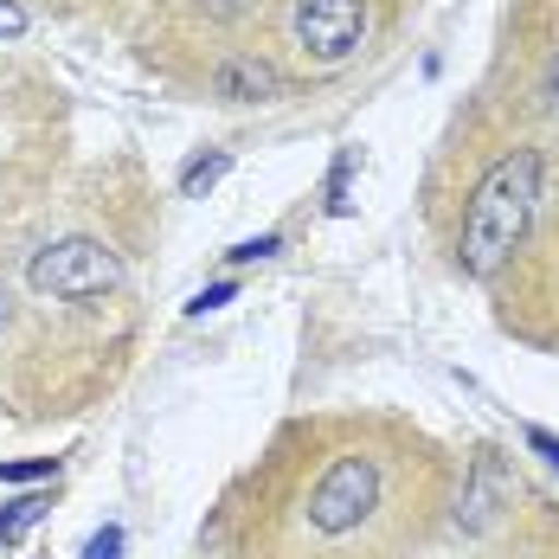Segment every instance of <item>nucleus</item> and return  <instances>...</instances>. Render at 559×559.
I'll list each match as a JSON object with an SVG mask.
<instances>
[{
  "label": "nucleus",
  "mask_w": 559,
  "mask_h": 559,
  "mask_svg": "<svg viewBox=\"0 0 559 559\" xmlns=\"http://www.w3.org/2000/svg\"><path fill=\"white\" fill-rule=\"evenodd\" d=\"M527 450H534V456H547V469H559V438L547 431V425H527Z\"/></svg>",
  "instance_id": "nucleus-14"
},
{
  "label": "nucleus",
  "mask_w": 559,
  "mask_h": 559,
  "mask_svg": "<svg viewBox=\"0 0 559 559\" xmlns=\"http://www.w3.org/2000/svg\"><path fill=\"white\" fill-rule=\"evenodd\" d=\"M7 316H13V296H7V283H0V329H7Z\"/></svg>",
  "instance_id": "nucleus-18"
},
{
  "label": "nucleus",
  "mask_w": 559,
  "mask_h": 559,
  "mask_svg": "<svg viewBox=\"0 0 559 559\" xmlns=\"http://www.w3.org/2000/svg\"><path fill=\"white\" fill-rule=\"evenodd\" d=\"M58 469V456H20V463H0V483H46Z\"/></svg>",
  "instance_id": "nucleus-9"
},
{
  "label": "nucleus",
  "mask_w": 559,
  "mask_h": 559,
  "mask_svg": "<svg viewBox=\"0 0 559 559\" xmlns=\"http://www.w3.org/2000/svg\"><path fill=\"white\" fill-rule=\"evenodd\" d=\"M271 251H283L277 231H264V238H245V245H231V251H225V264H258V258H271Z\"/></svg>",
  "instance_id": "nucleus-10"
},
{
  "label": "nucleus",
  "mask_w": 559,
  "mask_h": 559,
  "mask_svg": "<svg viewBox=\"0 0 559 559\" xmlns=\"http://www.w3.org/2000/svg\"><path fill=\"white\" fill-rule=\"evenodd\" d=\"M347 174H354V148L335 162V174H329V213H347Z\"/></svg>",
  "instance_id": "nucleus-13"
},
{
  "label": "nucleus",
  "mask_w": 559,
  "mask_h": 559,
  "mask_svg": "<svg viewBox=\"0 0 559 559\" xmlns=\"http://www.w3.org/2000/svg\"><path fill=\"white\" fill-rule=\"evenodd\" d=\"M231 296H238V283H231V277L206 283V289H200V296H193V302H187V316H206V309H225V302H231Z\"/></svg>",
  "instance_id": "nucleus-11"
},
{
  "label": "nucleus",
  "mask_w": 559,
  "mask_h": 559,
  "mask_svg": "<svg viewBox=\"0 0 559 559\" xmlns=\"http://www.w3.org/2000/svg\"><path fill=\"white\" fill-rule=\"evenodd\" d=\"M367 26H373L367 0H296L289 7V33H296V46L316 58V64L354 58L367 46Z\"/></svg>",
  "instance_id": "nucleus-4"
},
{
  "label": "nucleus",
  "mask_w": 559,
  "mask_h": 559,
  "mask_svg": "<svg viewBox=\"0 0 559 559\" xmlns=\"http://www.w3.org/2000/svg\"><path fill=\"white\" fill-rule=\"evenodd\" d=\"M225 168H231V155H225V148H213V155H200L193 168L180 174V193H187V200H206V193H213V187L225 180Z\"/></svg>",
  "instance_id": "nucleus-8"
},
{
  "label": "nucleus",
  "mask_w": 559,
  "mask_h": 559,
  "mask_svg": "<svg viewBox=\"0 0 559 559\" xmlns=\"http://www.w3.org/2000/svg\"><path fill=\"white\" fill-rule=\"evenodd\" d=\"M508 496H514V483H508L502 456H496V450H483V456H476V469H469V496H463V534H489Z\"/></svg>",
  "instance_id": "nucleus-6"
},
{
  "label": "nucleus",
  "mask_w": 559,
  "mask_h": 559,
  "mask_svg": "<svg viewBox=\"0 0 559 559\" xmlns=\"http://www.w3.org/2000/svg\"><path fill=\"white\" fill-rule=\"evenodd\" d=\"M26 283L39 296H52V302H91V296H110L122 283V264H116L110 245H97V238H58V245H46L26 264Z\"/></svg>",
  "instance_id": "nucleus-2"
},
{
  "label": "nucleus",
  "mask_w": 559,
  "mask_h": 559,
  "mask_svg": "<svg viewBox=\"0 0 559 559\" xmlns=\"http://www.w3.org/2000/svg\"><path fill=\"white\" fill-rule=\"evenodd\" d=\"M380 508V463L373 456H335L329 469H322V483L309 489V527L316 534H354L367 514Z\"/></svg>",
  "instance_id": "nucleus-3"
},
{
  "label": "nucleus",
  "mask_w": 559,
  "mask_h": 559,
  "mask_svg": "<svg viewBox=\"0 0 559 559\" xmlns=\"http://www.w3.org/2000/svg\"><path fill=\"white\" fill-rule=\"evenodd\" d=\"M20 33H26V13L13 0H0V39H20Z\"/></svg>",
  "instance_id": "nucleus-15"
},
{
  "label": "nucleus",
  "mask_w": 559,
  "mask_h": 559,
  "mask_svg": "<svg viewBox=\"0 0 559 559\" xmlns=\"http://www.w3.org/2000/svg\"><path fill=\"white\" fill-rule=\"evenodd\" d=\"M540 91H547V97L559 104V52H554V64H547V84H540Z\"/></svg>",
  "instance_id": "nucleus-17"
},
{
  "label": "nucleus",
  "mask_w": 559,
  "mask_h": 559,
  "mask_svg": "<svg viewBox=\"0 0 559 559\" xmlns=\"http://www.w3.org/2000/svg\"><path fill=\"white\" fill-rule=\"evenodd\" d=\"M213 97H219V104H271V97H283V78L264 58L231 52V58L213 64Z\"/></svg>",
  "instance_id": "nucleus-5"
},
{
  "label": "nucleus",
  "mask_w": 559,
  "mask_h": 559,
  "mask_svg": "<svg viewBox=\"0 0 559 559\" xmlns=\"http://www.w3.org/2000/svg\"><path fill=\"white\" fill-rule=\"evenodd\" d=\"M46 514H52V489H26V496L0 502V547H20Z\"/></svg>",
  "instance_id": "nucleus-7"
},
{
  "label": "nucleus",
  "mask_w": 559,
  "mask_h": 559,
  "mask_svg": "<svg viewBox=\"0 0 559 559\" xmlns=\"http://www.w3.org/2000/svg\"><path fill=\"white\" fill-rule=\"evenodd\" d=\"M251 7H258V0H206V13H213V20H245Z\"/></svg>",
  "instance_id": "nucleus-16"
},
{
  "label": "nucleus",
  "mask_w": 559,
  "mask_h": 559,
  "mask_svg": "<svg viewBox=\"0 0 559 559\" xmlns=\"http://www.w3.org/2000/svg\"><path fill=\"white\" fill-rule=\"evenodd\" d=\"M540 206V148H508L496 168L476 180L469 213H463V238H456V264L463 277H496L514 245L527 238Z\"/></svg>",
  "instance_id": "nucleus-1"
},
{
  "label": "nucleus",
  "mask_w": 559,
  "mask_h": 559,
  "mask_svg": "<svg viewBox=\"0 0 559 559\" xmlns=\"http://www.w3.org/2000/svg\"><path fill=\"white\" fill-rule=\"evenodd\" d=\"M122 540H129V534H122V527H97V534H91V547H84V559H122Z\"/></svg>",
  "instance_id": "nucleus-12"
}]
</instances>
